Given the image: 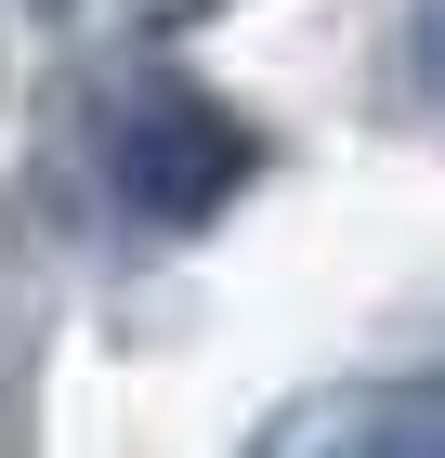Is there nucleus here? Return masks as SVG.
<instances>
[{
    "mask_svg": "<svg viewBox=\"0 0 445 458\" xmlns=\"http://www.w3.org/2000/svg\"><path fill=\"white\" fill-rule=\"evenodd\" d=\"M262 157L275 144L184 66H118L79 106V183H92V210L118 236H210L262 183Z\"/></svg>",
    "mask_w": 445,
    "mask_h": 458,
    "instance_id": "nucleus-1",
    "label": "nucleus"
},
{
    "mask_svg": "<svg viewBox=\"0 0 445 458\" xmlns=\"http://www.w3.org/2000/svg\"><path fill=\"white\" fill-rule=\"evenodd\" d=\"M275 458H445V353L432 367H380V380H328L262 420Z\"/></svg>",
    "mask_w": 445,
    "mask_h": 458,
    "instance_id": "nucleus-2",
    "label": "nucleus"
},
{
    "mask_svg": "<svg viewBox=\"0 0 445 458\" xmlns=\"http://www.w3.org/2000/svg\"><path fill=\"white\" fill-rule=\"evenodd\" d=\"M27 13L66 39V53H158V39L210 27V13H236V0H27Z\"/></svg>",
    "mask_w": 445,
    "mask_h": 458,
    "instance_id": "nucleus-3",
    "label": "nucleus"
},
{
    "mask_svg": "<svg viewBox=\"0 0 445 458\" xmlns=\"http://www.w3.org/2000/svg\"><path fill=\"white\" fill-rule=\"evenodd\" d=\"M406 92L445 118V0H419V27H406Z\"/></svg>",
    "mask_w": 445,
    "mask_h": 458,
    "instance_id": "nucleus-4",
    "label": "nucleus"
}]
</instances>
